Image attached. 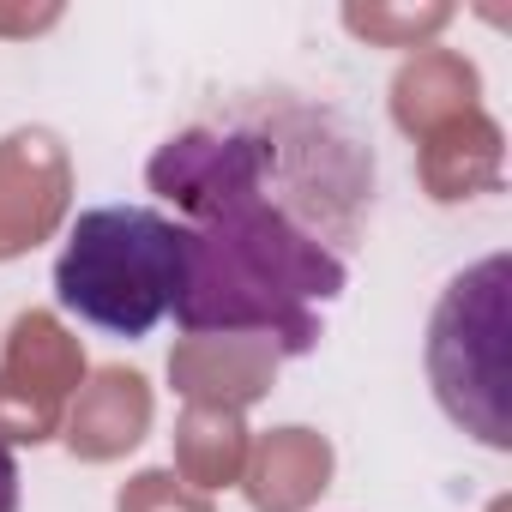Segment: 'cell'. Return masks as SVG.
Instances as JSON below:
<instances>
[{
	"label": "cell",
	"instance_id": "6da1fadb",
	"mask_svg": "<svg viewBox=\"0 0 512 512\" xmlns=\"http://www.w3.org/2000/svg\"><path fill=\"white\" fill-rule=\"evenodd\" d=\"M187 229L175 326L320 344V314L350 284V247L374 205V157L302 97H247L157 145L145 169Z\"/></svg>",
	"mask_w": 512,
	"mask_h": 512
},
{
	"label": "cell",
	"instance_id": "7a4b0ae2",
	"mask_svg": "<svg viewBox=\"0 0 512 512\" xmlns=\"http://www.w3.org/2000/svg\"><path fill=\"white\" fill-rule=\"evenodd\" d=\"M187 290V229L157 205H91L73 217L55 302L67 320L103 338H145L175 314Z\"/></svg>",
	"mask_w": 512,
	"mask_h": 512
},
{
	"label": "cell",
	"instance_id": "3957f363",
	"mask_svg": "<svg viewBox=\"0 0 512 512\" xmlns=\"http://www.w3.org/2000/svg\"><path fill=\"white\" fill-rule=\"evenodd\" d=\"M506 253H488L482 266L458 272L440 290V308L428 320V380L440 410L476 434L482 446L506 452Z\"/></svg>",
	"mask_w": 512,
	"mask_h": 512
},
{
	"label": "cell",
	"instance_id": "277c9868",
	"mask_svg": "<svg viewBox=\"0 0 512 512\" xmlns=\"http://www.w3.org/2000/svg\"><path fill=\"white\" fill-rule=\"evenodd\" d=\"M0 512H19V458L0 440Z\"/></svg>",
	"mask_w": 512,
	"mask_h": 512
}]
</instances>
